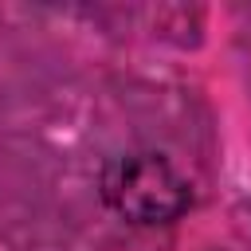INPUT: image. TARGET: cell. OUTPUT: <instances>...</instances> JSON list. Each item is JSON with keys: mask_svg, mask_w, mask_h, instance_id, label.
Masks as SVG:
<instances>
[{"mask_svg": "<svg viewBox=\"0 0 251 251\" xmlns=\"http://www.w3.org/2000/svg\"><path fill=\"white\" fill-rule=\"evenodd\" d=\"M98 196L118 220L133 227H165L188 212L192 184L165 153L137 149V153H118L102 165Z\"/></svg>", "mask_w": 251, "mask_h": 251, "instance_id": "6da1fadb", "label": "cell"}]
</instances>
